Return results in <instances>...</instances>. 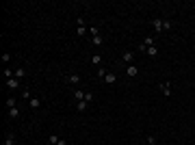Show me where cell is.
I'll return each instance as SVG.
<instances>
[{"instance_id":"obj_6","label":"cell","mask_w":195,"mask_h":145,"mask_svg":"<svg viewBox=\"0 0 195 145\" xmlns=\"http://www.w3.org/2000/svg\"><path fill=\"white\" fill-rule=\"evenodd\" d=\"M65 80H67L69 85H78V83H80V76H78V74H67V76H65Z\"/></svg>"},{"instance_id":"obj_14","label":"cell","mask_w":195,"mask_h":145,"mask_svg":"<svg viewBox=\"0 0 195 145\" xmlns=\"http://www.w3.org/2000/svg\"><path fill=\"white\" fill-rule=\"evenodd\" d=\"M91 43H93V46H102V43H104V39H102V35H96V37H91Z\"/></svg>"},{"instance_id":"obj_3","label":"cell","mask_w":195,"mask_h":145,"mask_svg":"<svg viewBox=\"0 0 195 145\" xmlns=\"http://www.w3.org/2000/svg\"><path fill=\"white\" fill-rule=\"evenodd\" d=\"M158 89L163 91V95H165V97H171V95H173V93H171V85H169V83H161V85H158Z\"/></svg>"},{"instance_id":"obj_4","label":"cell","mask_w":195,"mask_h":145,"mask_svg":"<svg viewBox=\"0 0 195 145\" xmlns=\"http://www.w3.org/2000/svg\"><path fill=\"white\" fill-rule=\"evenodd\" d=\"M17 87H20V78H15V76H13V78H9V80H7V89H11V91H15Z\"/></svg>"},{"instance_id":"obj_11","label":"cell","mask_w":195,"mask_h":145,"mask_svg":"<svg viewBox=\"0 0 195 145\" xmlns=\"http://www.w3.org/2000/svg\"><path fill=\"white\" fill-rule=\"evenodd\" d=\"M104 83H106V85H115V83H117V76H115V74H106V76H104Z\"/></svg>"},{"instance_id":"obj_24","label":"cell","mask_w":195,"mask_h":145,"mask_svg":"<svg viewBox=\"0 0 195 145\" xmlns=\"http://www.w3.org/2000/svg\"><path fill=\"white\" fill-rule=\"evenodd\" d=\"M147 143H150V145H154V143H156V137H154V134H150V137H147Z\"/></svg>"},{"instance_id":"obj_8","label":"cell","mask_w":195,"mask_h":145,"mask_svg":"<svg viewBox=\"0 0 195 145\" xmlns=\"http://www.w3.org/2000/svg\"><path fill=\"white\" fill-rule=\"evenodd\" d=\"M15 143H17V137H15L13 132H9L7 137H4V145H15Z\"/></svg>"},{"instance_id":"obj_1","label":"cell","mask_w":195,"mask_h":145,"mask_svg":"<svg viewBox=\"0 0 195 145\" xmlns=\"http://www.w3.org/2000/svg\"><path fill=\"white\" fill-rule=\"evenodd\" d=\"M154 24V33H163V30H171V22L169 20H161V17H156V20L152 22Z\"/></svg>"},{"instance_id":"obj_23","label":"cell","mask_w":195,"mask_h":145,"mask_svg":"<svg viewBox=\"0 0 195 145\" xmlns=\"http://www.w3.org/2000/svg\"><path fill=\"white\" fill-rule=\"evenodd\" d=\"M9 61H11V54L4 52V54H2V63H9Z\"/></svg>"},{"instance_id":"obj_5","label":"cell","mask_w":195,"mask_h":145,"mask_svg":"<svg viewBox=\"0 0 195 145\" xmlns=\"http://www.w3.org/2000/svg\"><path fill=\"white\" fill-rule=\"evenodd\" d=\"M28 106H31V111H37V108L41 106V100L39 97H31L28 100Z\"/></svg>"},{"instance_id":"obj_13","label":"cell","mask_w":195,"mask_h":145,"mask_svg":"<svg viewBox=\"0 0 195 145\" xmlns=\"http://www.w3.org/2000/svg\"><path fill=\"white\" fill-rule=\"evenodd\" d=\"M122 59H124V63H128V65H132V59H134V54H132V52H124V57H122Z\"/></svg>"},{"instance_id":"obj_25","label":"cell","mask_w":195,"mask_h":145,"mask_svg":"<svg viewBox=\"0 0 195 145\" xmlns=\"http://www.w3.org/2000/svg\"><path fill=\"white\" fill-rule=\"evenodd\" d=\"M57 145H69V143L65 141V139H59V143H57Z\"/></svg>"},{"instance_id":"obj_10","label":"cell","mask_w":195,"mask_h":145,"mask_svg":"<svg viewBox=\"0 0 195 145\" xmlns=\"http://www.w3.org/2000/svg\"><path fill=\"white\" fill-rule=\"evenodd\" d=\"M7 115L11 117V119H17V117H20V108H17V106H15V108H9Z\"/></svg>"},{"instance_id":"obj_2","label":"cell","mask_w":195,"mask_h":145,"mask_svg":"<svg viewBox=\"0 0 195 145\" xmlns=\"http://www.w3.org/2000/svg\"><path fill=\"white\" fill-rule=\"evenodd\" d=\"M76 35H78V37H85V35H87V24H85V17H78V20H76Z\"/></svg>"},{"instance_id":"obj_22","label":"cell","mask_w":195,"mask_h":145,"mask_svg":"<svg viewBox=\"0 0 195 145\" xmlns=\"http://www.w3.org/2000/svg\"><path fill=\"white\" fill-rule=\"evenodd\" d=\"M85 102H89V104L93 102V93H85Z\"/></svg>"},{"instance_id":"obj_19","label":"cell","mask_w":195,"mask_h":145,"mask_svg":"<svg viewBox=\"0 0 195 145\" xmlns=\"http://www.w3.org/2000/svg\"><path fill=\"white\" fill-rule=\"evenodd\" d=\"M7 108H15V97H7Z\"/></svg>"},{"instance_id":"obj_12","label":"cell","mask_w":195,"mask_h":145,"mask_svg":"<svg viewBox=\"0 0 195 145\" xmlns=\"http://www.w3.org/2000/svg\"><path fill=\"white\" fill-rule=\"evenodd\" d=\"M91 65H102V57H100V54H91Z\"/></svg>"},{"instance_id":"obj_17","label":"cell","mask_w":195,"mask_h":145,"mask_svg":"<svg viewBox=\"0 0 195 145\" xmlns=\"http://www.w3.org/2000/svg\"><path fill=\"white\" fill-rule=\"evenodd\" d=\"M145 54H150V57H156V54H158V48H156V46L147 48V50H145Z\"/></svg>"},{"instance_id":"obj_15","label":"cell","mask_w":195,"mask_h":145,"mask_svg":"<svg viewBox=\"0 0 195 145\" xmlns=\"http://www.w3.org/2000/svg\"><path fill=\"white\" fill-rule=\"evenodd\" d=\"M24 76H26V69H24V67H17V69H15V78H20V80H22Z\"/></svg>"},{"instance_id":"obj_9","label":"cell","mask_w":195,"mask_h":145,"mask_svg":"<svg viewBox=\"0 0 195 145\" xmlns=\"http://www.w3.org/2000/svg\"><path fill=\"white\" fill-rule=\"evenodd\" d=\"M87 106H89V102L80 100V102H76V111H78V113H85V111H87Z\"/></svg>"},{"instance_id":"obj_7","label":"cell","mask_w":195,"mask_h":145,"mask_svg":"<svg viewBox=\"0 0 195 145\" xmlns=\"http://www.w3.org/2000/svg\"><path fill=\"white\" fill-rule=\"evenodd\" d=\"M137 74H139V67H137V65H128V67H126V76L134 78Z\"/></svg>"},{"instance_id":"obj_16","label":"cell","mask_w":195,"mask_h":145,"mask_svg":"<svg viewBox=\"0 0 195 145\" xmlns=\"http://www.w3.org/2000/svg\"><path fill=\"white\" fill-rule=\"evenodd\" d=\"M74 97H76L78 102H80V100H85V91H80V89H76V91H74Z\"/></svg>"},{"instance_id":"obj_21","label":"cell","mask_w":195,"mask_h":145,"mask_svg":"<svg viewBox=\"0 0 195 145\" xmlns=\"http://www.w3.org/2000/svg\"><path fill=\"white\" fill-rule=\"evenodd\" d=\"M89 33H91V37H96V35H100V28H98V26H91Z\"/></svg>"},{"instance_id":"obj_20","label":"cell","mask_w":195,"mask_h":145,"mask_svg":"<svg viewBox=\"0 0 195 145\" xmlns=\"http://www.w3.org/2000/svg\"><path fill=\"white\" fill-rule=\"evenodd\" d=\"M108 74V71L104 69V67H98V78H102V80H104V76Z\"/></svg>"},{"instance_id":"obj_18","label":"cell","mask_w":195,"mask_h":145,"mask_svg":"<svg viewBox=\"0 0 195 145\" xmlns=\"http://www.w3.org/2000/svg\"><path fill=\"white\" fill-rule=\"evenodd\" d=\"M59 139H61V137H57V134H50V137H48V143H50V145H57Z\"/></svg>"}]
</instances>
